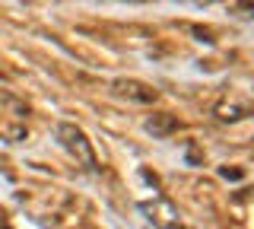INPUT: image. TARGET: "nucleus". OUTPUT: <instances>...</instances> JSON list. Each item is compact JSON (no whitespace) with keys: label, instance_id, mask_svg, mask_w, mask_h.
I'll list each match as a JSON object with an SVG mask.
<instances>
[{"label":"nucleus","instance_id":"f257e3e1","mask_svg":"<svg viewBox=\"0 0 254 229\" xmlns=\"http://www.w3.org/2000/svg\"><path fill=\"white\" fill-rule=\"evenodd\" d=\"M58 137L64 140V147L67 150H73V153H79V159H83L89 169H99V162H95V153H92V147L86 144V134L73 128V124H58Z\"/></svg>","mask_w":254,"mask_h":229},{"label":"nucleus","instance_id":"f03ea898","mask_svg":"<svg viewBox=\"0 0 254 229\" xmlns=\"http://www.w3.org/2000/svg\"><path fill=\"white\" fill-rule=\"evenodd\" d=\"M146 128L153 131V134H169V131L175 128V118H172V115H159V121H149Z\"/></svg>","mask_w":254,"mask_h":229}]
</instances>
